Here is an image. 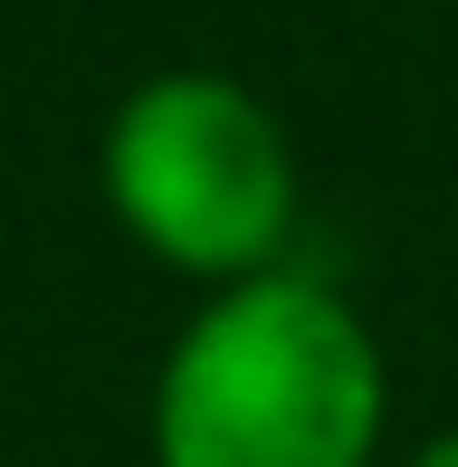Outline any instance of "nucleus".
<instances>
[{"instance_id":"f03ea898","label":"nucleus","mask_w":458,"mask_h":467,"mask_svg":"<svg viewBox=\"0 0 458 467\" xmlns=\"http://www.w3.org/2000/svg\"><path fill=\"white\" fill-rule=\"evenodd\" d=\"M106 191L134 239L182 267H258L297 220L286 134L229 77H153L106 134Z\"/></svg>"},{"instance_id":"7ed1b4c3","label":"nucleus","mask_w":458,"mask_h":467,"mask_svg":"<svg viewBox=\"0 0 458 467\" xmlns=\"http://www.w3.org/2000/svg\"><path fill=\"white\" fill-rule=\"evenodd\" d=\"M411 467H458V430H449V439H430V449L411 458Z\"/></svg>"},{"instance_id":"f257e3e1","label":"nucleus","mask_w":458,"mask_h":467,"mask_svg":"<svg viewBox=\"0 0 458 467\" xmlns=\"http://www.w3.org/2000/svg\"><path fill=\"white\" fill-rule=\"evenodd\" d=\"M382 353L316 277H248L192 315L153 391L162 467H363Z\"/></svg>"}]
</instances>
